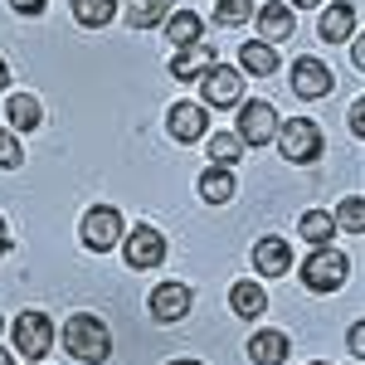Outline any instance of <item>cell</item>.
<instances>
[{
	"label": "cell",
	"mask_w": 365,
	"mask_h": 365,
	"mask_svg": "<svg viewBox=\"0 0 365 365\" xmlns=\"http://www.w3.org/2000/svg\"><path fill=\"white\" fill-rule=\"evenodd\" d=\"M63 346H68L83 365H103L108 356H113V331L103 327V317L73 312V317L63 322Z\"/></svg>",
	"instance_id": "1"
},
{
	"label": "cell",
	"mask_w": 365,
	"mask_h": 365,
	"mask_svg": "<svg viewBox=\"0 0 365 365\" xmlns=\"http://www.w3.org/2000/svg\"><path fill=\"white\" fill-rule=\"evenodd\" d=\"M278 141H282V156L297 161V166H307V161L322 156V132H317L312 117H287L278 127Z\"/></svg>",
	"instance_id": "2"
},
{
	"label": "cell",
	"mask_w": 365,
	"mask_h": 365,
	"mask_svg": "<svg viewBox=\"0 0 365 365\" xmlns=\"http://www.w3.org/2000/svg\"><path fill=\"white\" fill-rule=\"evenodd\" d=\"M15 351H20L25 361H44V356L54 351V322H49L44 312H25V317L15 322Z\"/></svg>",
	"instance_id": "3"
},
{
	"label": "cell",
	"mask_w": 365,
	"mask_h": 365,
	"mask_svg": "<svg viewBox=\"0 0 365 365\" xmlns=\"http://www.w3.org/2000/svg\"><path fill=\"white\" fill-rule=\"evenodd\" d=\"M346 268H351V263H346L336 249H327V244H322V249L302 263V282H307L312 292H336L341 282H346Z\"/></svg>",
	"instance_id": "4"
},
{
	"label": "cell",
	"mask_w": 365,
	"mask_h": 365,
	"mask_svg": "<svg viewBox=\"0 0 365 365\" xmlns=\"http://www.w3.org/2000/svg\"><path fill=\"white\" fill-rule=\"evenodd\" d=\"M200 93H205V108H234L244 98V78L239 68H225V63H210L200 73Z\"/></svg>",
	"instance_id": "5"
},
{
	"label": "cell",
	"mask_w": 365,
	"mask_h": 365,
	"mask_svg": "<svg viewBox=\"0 0 365 365\" xmlns=\"http://www.w3.org/2000/svg\"><path fill=\"white\" fill-rule=\"evenodd\" d=\"M117 239H122V215H117L113 205H98V210H88V215H83V244L93 253L117 249Z\"/></svg>",
	"instance_id": "6"
},
{
	"label": "cell",
	"mask_w": 365,
	"mask_h": 365,
	"mask_svg": "<svg viewBox=\"0 0 365 365\" xmlns=\"http://www.w3.org/2000/svg\"><path fill=\"white\" fill-rule=\"evenodd\" d=\"M239 141H249V146H268V141L278 137V113L268 108V103H244L239 108Z\"/></svg>",
	"instance_id": "7"
},
{
	"label": "cell",
	"mask_w": 365,
	"mask_h": 365,
	"mask_svg": "<svg viewBox=\"0 0 365 365\" xmlns=\"http://www.w3.org/2000/svg\"><path fill=\"white\" fill-rule=\"evenodd\" d=\"M166 258V234L161 229H151V225H141L127 234V263L132 268H156Z\"/></svg>",
	"instance_id": "8"
},
{
	"label": "cell",
	"mask_w": 365,
	"mask_h": 365,
	"mask_svg": "<svg viewBox=\"0 0 365 365\" xmlns=\"http://www.w3.org/2000/svg\"><path fill=\"white\" fill-rule=\"evenodd\" d=\"M292 93L297 98H327L331 93V68L322 58H297L292 63Z\"/></svg>",
	"instance_id": "9"
},
{
	"label": "cell",
	"mask_w": 365,
	"mask_h": 365,
	"mask_svg": "<svg viewBox=\"0 0 365 365\" xmlns=\"http://www.w3.org/2000/svg\"><path fill=\"white\" fill-rule=\"evenodd\" d=\"M166 127L175 141H200L205 132H210V117H205V108L200 103H175L166 113Z\"/></svg>",
	"instance_id": "10"
},
{
	"label": "cell",
	"mask_w": 365,
	"mask_h": 365,
	"mask_svg": "<svg viewBox=\"0 0 365 365\" xmlns=\"http://www.w3.org/2000/svg\"><path fill=\"white\" fill-rule=\"evenodd\" d=\"M185 312H190V287H185V282H161V287L151 292V317H156V322L170 327V322H180Z\"/></svg>",
	"instance_id": "11"
},
{
	"label": "cell",
	"mask_w": 365,
	"mask_h": 365,
	"mask_svg": "<svg viewBox=\"0 0 365 365\" xmlns=\"http://www.w3.org/2000/svg\"><path fill=\"white\" fill-rule=\"evenodd\" d=\"M215 63V49L205 44V39H195V44H185V49H175V58H170V78H180V83H190V78H200L205 68Z\"/></svg>",
	"instance_id": "12"
},
{
	"label": "cell",
	"mask_w": 365,
	"mask_h": 365,
	"mask_svg": "<svg viewBox=\"0 0 365 365\" xmlns=\"http://www.w3.org/2000/svg\"><path fill=\"white\" fill-rule=\"evenodd\" d=\"M253 268H258L263 278H282V273L292 268L287 239H258V244H253Z\"/></svg>",
	"instance_id": "13"
},
{
	"label": "cell",
	"mask_w": 365,
	"mask_h": 365,
	"mask_svg": "<svg viewBox=\"0 0 365 365\" xmlns=\"http://www.w3.org/2000/svg\"><path fill=\"white\" fill-rule=\"evenodd\" d=\"M229 307H234V317H244V322H258L268 312V292L258 282H234L229 287Z\"/></svg>",
	"instance_id": "14"
},
{
	"label": "cell",
	"mask_w": 365,
	"mask_h": 365,
	"mask_svg": "<svg viewBox=\"0 0 365 365\" xmlns=\"http://www.w3.org/2000/svg\"><path fill=\"white\" fill-rule=\"evenodd\" d=\"M351 34H356V5H351V0H336V5L322 15V39L336 44V39H351Z\"/></svg>",
	"instance_id": "15"
},
{
	"label": "cell",
	"mask_w": 365,
	"mask_h": 365,
	"mask_svg": "<svg viewBox=\"0 0 365 365\" xmlns=\"http://www.w3.org/2000/svg\"><path fill=\"white\" fill-rule=\"evenodd\" d=\"M287 351H292V346H287L282 331H258V336L249 341V361L253 365H282V361H287Z\"/></svg>",
	"instance_id": "16"
},
{
	"label": "cell",
	"mask_w": 365,
	"mask_h": 365,
	"mask_svg": "<svg viewBox=\"0 0 365 365\" xmlns=\"http://www.w3.org/2000/svg\"><path fill=\"white\" fill-rule=\"evenodd\" d=\"M292 25H297V20H292L287 5H263V10H258V29H263L268 44H273V39H292Z\"/></svg>",
	"instance_id": "17"
},
{
	"label": "cell",
	"mask_w": 365,
	"mask_h": 365,
	"mask_svg": "<svg viewBox=\"0 0 365 365\" xmlns=\"http://www.w3.org/2000/svg\"><path fill=\"white\" fill-rule=\"evenodd\" d=\"M239 68H244V73H253V78H268V73L278 68L273 44H244V49H239Z\"/></svg>",
	"instance_id": "18"
},
{
	"label": "cell",
	"mask_w": 365,
	"mask_h": 365,
	"mask_svg": "<svg viewBox=\"0 0 365 365\" xmlns=\"http://www.w3.org/2000/svg\"><path fill=\"white\" fill-rule=\"evenodd\" d=\"M5 117H10V127H15V132H34V127L44 122L39 103H34L29 93H15V98H10V108H5Z\"/></svg>",
	"instance_id": "19"
},
{
	"label": "cell",
	"mask_w": 365,
	"mask_h": 365,
	"mask_svg": "<svg viewBox=\"0 0 365 365\" xmlns=\"http://www.w3.org/2000/svg\"><path fill=\"white\" fill-rule=\"evenodd\" d=\"M161 25H166V39L175 44V49H185V44H195V39H200V15H195V10H180V15H166Z\"/></svg>",
	"instance_id": "20"
},
{
	"label": "cell",
	"mask_w": 365,
	"mask_h": 365,
	"mask_svg": "<svg viewBox=\"0 0 365 365\" xmlns=\"http://www.w3.org/2000/svg\"><path fill=\"white\" fill-rule=\"evenodd\" d=\"M200 195L210 200V205L234 200V175H229V166H210L205 170V175H200Z\"/></svg>",
	"instance_id": "21"
},
{
	"label": "cell",
	"mask_w": 365,
	"mask_h": 365,
	"mask_svg": "<svg viewBox=\"0 0 365 365\" xmlns=\"http://www.w3.org/2000/svg\"><path fill=\"white\" fill-rule=\"evenodd\" d=\"M170 15V0H127V20L132 29H151Z\"/></svg>",
	"instance_id": "22"
},
{
	"label": "cell",
	"mask_w": 365,
	"mask_h": 365,
	"mask_svg": "<svg viewBox=\"0 0 365 365\" xmlns=\"http://www.w3.org/2000/svg\"><path fill=\"white\" fill-rule=\"evenodd\" d=\"M117 15V0H73V20L83 29H103Z\"/></svg>",
	"instance_id": "23"
},
{
	"label": "cell",
	"mask_w": 365,
	"mask_h": 365,
	"mask_svg": "<svg viewBox=\"0 0 365 365\" xmlns=\"http://www.w3.org/2000/svg\"><path fill=\"white\" fill-rule=\"evenodd\" d=\"M297 234H302L307 244H317V249H322V244H331V234H336V220H331L327 210H307V215H302V225H297Z\"/></svg>",
	"instance_id": "24"
},
{
	"label": "cell",
	"mask_w": 365,
	"mask_h": 365,
	"mask_svg": "<svg viewBox=\"0 0 365 365\" xmlns=\"http://www.w3.org/2000/svg\"><path fill=\"white\" fill-rule=\"evenodd\" d=\"M239 146H244V141L234 137V132H215V137H210V161H215V166H234V161H239Z\"/></svg>",
	"instance_id": "25"
},
{
	"label": "cell",
	"mask_w": 365,
	"mask_h": 365,
	"mask_svg": "<svg viewBox=\"0 0 365 365\" xmlns=\"http://www.w3.org/2000/svg\"><path fill=\"white\" fill-rule=\"evenodd\" d=\"M253 15V0H215V25H244Z\"/></svg>",
	"instance_id": "26"
},
{
	"label": "cell",
	"mask_w": 365,
	"mask_h": 365,
	"mask_svg": "<svg viewBox=\"0 0 365 365\" xmlns=\"http://www.w3.org/2000/svg\"><path fill=\"white\" fill-rule=\"evenodd\" d=\"M331 220H336L341 229H351V234H361V229H365V200H361V195H351V200H346V205L336 210V215H331Z\"/></svg>",
	"instance_id": "27"
},
{
	"label": "cell",
	"mask_w": 365,
	"mask_h": 365,
	"mask_svg": "<svg viewBox=\"0 0 365 365\" xmlns=\"http://www.w3.org/2000/svg\"><path fill=\"white\" fill-rule=\"evenodd\" d=\"M20 161H25V151H20L15 132H5V127H0V166H5V170H15Z\"/></svg>",
	"instance_id": "28"
},
{
	"label": "cell",
	"mask_w": 365,
	"mask_h": 365,
	"mask_svg": "<svg viewBox=\"0 0 365 365\" xmlns=\"http://www.w3.org/2000/svg\"><path fill=\"white\" fill-rule=\"evenodd\" d=\"M351 132H356V137H365V103H356V108H351Z\"/></svg>",
	"instance_id": "29"
},
{
	"label": "cell",
	"mask_w": 365,
	"mask_h": 365,
	"mask_svg": "<svg viewBox=\"0 0 365 365\" xmlns=\"http://www.w3.org/2000/svg\"><path fill=\"white\" fill-rule=\"evenodd\" d=\"M10 5H15L20 15H39V10H44V0H10Z\"/></svg>",
	"instance_id": "30"
},
{
	"label": "cell",
	"mask_w": 365,
	"mask_h": 365,
	"mask_svg": "<svg viewBox=\"0 0 365 365\" xmlns=\"http://www.w3.org/2000/svg\"><path fill=\"white\" fill-rule=\"evenodd\" d=\"M346 341H351V356H365V351H361V346H365V331H361V327H351V336H346Z\"/></svg>",
	"instance_id": "31"
},
{
	"label": "cell",
	"mask_w": 365,
	"mask_h": 365,
	"mask_svg": "<svg viewBox=\"0 0 365 365\" xmlns=\"http://www.w3.org/2000/svg\"><path fill=\"white\" fill-rule=\"evenodd\" d=\"M5 83H10V68H5V58H0V93H5Z\"/></svg>",
	"instance_id": "32"
},
{
	"label": "cell",
	"mask_w": 365,
	"mask_h": 365,
	"mask_svg": "<svg viewBox=\"0 0 365 365\" xmlns=\"http://www.w3.org/2000/svg\"><path fill=\"white\" fill-rule=\"evenodd\" d=\"M10 249V234H5V220H0V253Z\"/></svg>",
	"instance_id": "33"
},
{
	"label": "cell",
	"mask_w": 365,
	"mask_h": 365,
	"mask_svg": "<svg viewBox=\"0 0 365 365\" xmlns=\"http://www.w3.org/2000/svg\"><path fill=\"white\" fill-rule=\"evenodd\" d=\"M0 365H15V356H10V351H0Z\"/></svg>",
	"instance_id": "34"
},
{
	"label": "cell",
	"mask_w": 365,
	"mask_h": 365,
	"mask_svg": "<svg viewBox=\"0 0 365 365\" xmlns=\"http://www.w3.org/2000/svg\"><path fill=\"white\" fill-rule=\"evenodd\" d=\"M307 5H322V0H297V10H307Z\"/></svg>",
	"instance_id": "35"
},
{
	"label": "cell",
	"mask_w": 365,
	"mask_h": 365,
	"mask_svg": "<svg viewBox=\"0 0 365 365\" xmlns=\"http://www.w3.org/2000/svg\"><path fill=\"white\" fill-rule=\"evenodd\" d=\"M166 365H200V361H166Z\"/></svg>",
	"instance_id": "36"
},
{
	"label": "cell",
	"mask_w": 365,
	"mask_h": 365,
	"mask_svg": "<svg viewBox=\"0 0 365 365\" xmlns=\"http://www.w3.org/2000/svg\"><path fill=\"white\" fill-rule=\"evenodd\" d=\"M312 365H327V361H312Z\"/></svg>",
	"instance_id": "37"
},
{
	"label": "cell",
	"mask_w": 365,
	"mask_h": 365,
	"mask_svg": "<svg viewBox=\"0 0 365 365\" xmlns=\"http://www.w3.org/2000/svg\"><path fill=\"white\" fill-rule=\"evenodd\" d=\"M0 327H5V322H0Z\"/></svg>",
	"instance_id": "38"
}]
</instances>
